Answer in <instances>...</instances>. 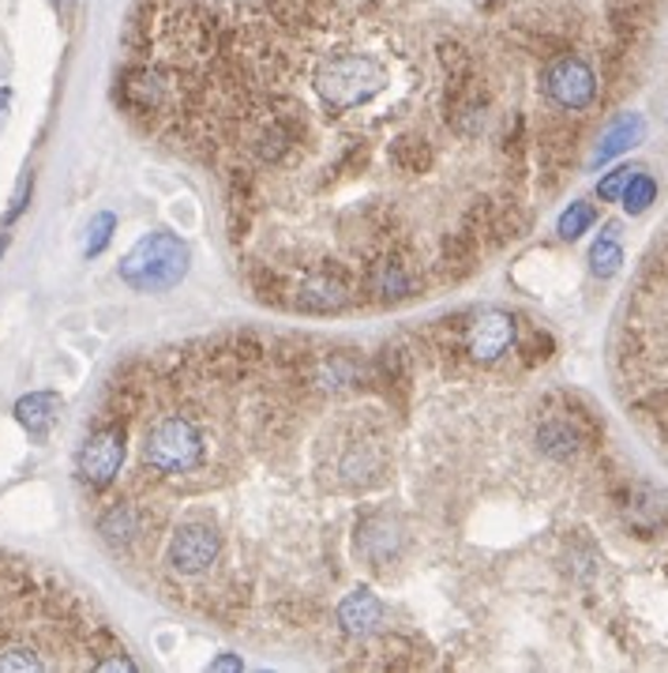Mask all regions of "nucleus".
<instances>
[{"mask_svg":"<svg viewBox=\"0 0 668 673\" xmlns=\"http://www.w3.org/2000/svg\"><path fill=\"white\" fill-rule=\"evenodd\" d=\"M188 271V245L169 230H154L132 245V252L121 260V279L140 294H166L185 279Z\"/></svg>","mask_w":668,"mask_h":673,"instance_id":"obj_1","label":"nucleus"},{"mask_svg":"<svg viewBox=\"0 0 668 673\" xmlns=\"http://www.w3.org/2000/svg\"><path fill=\"white\" fill-rule=\"evenodd\" d=\"M383 87H387V72L364 53H338L316 68V95L335 113H350V109L372 102Z\"/></svg>","mask_w":668,"mask_h":673,"instance_id":"obj_2","label":"nucleus"},{"mask_svg":"<svg viewBox=\"0 0 668 673\" xmlns=\"http://www.w3.org/2000/svg\"><path fill=\"white\" fill-rule=\"evenodd\" d=\"M204 433L188 414H162L143 436V459L151 463V470L166 478L191 475L204 463Z\"/></svg>","mask_w":668,"mask_h":673,"instance_id":"obj_3","label":"nucleus"},{"mask_svg":"<svg viewBox=\"0 0 668 673\" xmlns=\"http://www.w3.org/2000/svg\"><path fill=\"white\" fill-rule=\"evenodd\" d=\"M357 290H361V271L346 268L338 260L308 263V271L289 290V308L308 316H331L353 305Z\"/></svg>","mask_w":668,"mask_h":673,"instance_id":"obj_4","label":"nucleus"},{"mask_svg":"<svg viewBox=\"0 0 668 673\" xmlns=\"http://www.w3.org/2000/svg\"><path fill=\"white\" fill-rule=\"evenodd\" d=\"M361 290L376 305H402L420 294V271L409 245H387V252L361 268Z\"/></svg>","mask_w":668,"mask_h":673,"instance_id":"obj_5","label":"nucleus"},{"mask_svg":"<svg viewBox=\"0 0 668 673\" xmlns=\"http://www.w3.org/2000/svg\"><path fill=\"white\" fill-rule=\"evenodd\" d=\"M117 102L124 106L128 117L151 124L173 109V79L166 72L151 68L146 61L143 65H128L124 76L117 79Z\"/></svg>","mask_w":668,"mask_h":673,"instance_id":"obj_6","label":"nucleus"},{"mask_svg":"<svg viewBox=\"0 0 668 673\" xmlns=\"http://www.w3.org/2000/svg\"><path fill=\"white\" fill-rule=\"evenodd\" d=\"M121 463H124V425L102 422L84 441V448H79L76 470L90 489H106L121 475Z\"/></svg>","mask_w":668,"mask_h":673,"instance_id":"obj_7","label":"nucleus"},{"mask_svg":"<svg viewBox=\"0 0 668 673\" xmlns=\"http://www.w3.org/2000/svg\"><path fill=\"white\" fill-rule=\"evenodd\" d=\"M515 335H518L515 316L503 313V308H484V313H478L470 324H466L462 350L470 354V361H478V366H492V361H500L503 354L515 347Z\"/></svg>","mask_w":668,"mask_h":673,"instance_id":"obj_8","label":"nucleus"},{"mask_svg":"<svg viewBox=\"0 0 668 673\" xmlns=\"http://www.w3.org/2000/svg\"><path fill=\"white\" fill-rule=\"evenodd\" d=\"M545 95L560 109H585L598 98V76H593V68L582 57L560 53L545 68Z\"/></svg>","mask_w":668,"mask_h":673,"instance_id":"obj_9","label":"nucleus"},{"mask_svg":"<svg viewBox=\"0 0 668 673\" xmlns=\"http://www.w3.org/2000/svg\"><path fill=\"white\" fill-rule=\"evenodd\" d=\"M222 553V539L210 523H185L177 527V534L169 539L166 550V565L180 576H199L218 561Z\"/></svg>","mask_w":668,"mask_h":673,"instance_id":"obj_10","label":"nucleus"},{"mask_svg":"<svg viewBox=\"0 0 668 673\" xmlns=\"http://www.w3.org/2000/svg\"><path fill=\"white\" fill-rule=\"evenodd\" d=\"M369 384H376L383 391V399L402 411L409 391H414V354L398 347V343L380 347V354H372L369 361Z\"/></svg>","mask_w":668,"mask_h":673,"instance_id":"obj_11","label":"nucleus"},{"mask_svg":"<svg viewBox=\"0 0 668 673\" xmlns=\"http://www.w3.org/2000/svg\"><path fill=\"white\" fill-rule=\"evenodd\" d=\"M255 211H260V188L249 170H230L226 177V230H230V241L241 245L252 234Z\"/></svg>","mask_w":668,"mask_h":673,"instance_id":"obj_12","label":"nucleus"},{"mask_svg":"<svg viewBox=\"0 0 668 673\" xmlns=\"http://www.w3.org/2000/svg\"><path fill=\"white\" fill-rule=\"evenodd\" d=\"M574 140L579 132L571 124H548L537 135V154H541V177H545V193L560 188V181L567 177V170L574 166Z\"/></svg>","mask_w":668,"mask_h":673,"instance_id":"obj_13","label":"nucleus"},{"mask_svg":"<svg viewBox=\"0 0 668 673\" xmlns=\"http://www.w3.org/2000/svg\"><path fill=\"white\" fill-rule=\"evenodd\" d=\"M338 625H342L346 636L364 640V636H372L383 625V603L369 587H357L342 598V606H338Z\"/></svg>","mask_w":668,"mask_h":673,"instance_id":"obj_14","label":"nucleus"},{"mask_svg":"<svg viewBox=\"0 0 668 673\" xmlns=\"http://www.w3.org/2000/svg\"><path fill=\"white\" fill-rule=\"evenodd\" d=\"M61 411H64V399L57 391H31V395H23L20 403H15V422L31 433L34 444H45V436L53 433Z\"/></svg>","mask_w":668,"mask_h":673,"instance_id":"obj_15","label":"nucleus"},{"mask_svg":"<svg viewBox=\"0 0 668 673\" xmlns=\"http://www.w3.org/2000/svg\"><path fill=\"white\" fill-rule=\"evenodd\" d=\"M436 57H439V65H443V76H447L443 102H451V98H462L466 90L478 87V65H473L470 50H466L462 42L443 39V42L436 45Z\"/></svg>","mask_w":668,"mask_h":673,"instance_id":"obj_16","label":"nucleus"},{"mask_svg":"<svg viewBox=\"0 0 668 673\" xmlns=\"http://www.w3.org/2000/svg\"><path fill=\"white\" fill-rule=\"evenodd\" d=\"M481 263V245L473 238H466V234H451V238L439 241V260H436V271L443 283H462V279H470L473 271H478Z\"/></svg>","mask_w":668,"mask_h":673,"instance_id":"obj_17","label":"nucleus"},{"mask_svg":"<svg viewBox=\"0 0 668 673\" xmlns=\"http://www.w3.org/2000/svg\"><path fill=\"white\" fill-rule=\"evenodd\" d=\"M244 279H249V290L260 297L263 305H274V308H289V290L293 283L282 275L274 263H263V260H252L244 268Z\"/></svg>","mask_w":668,"mask_h":673,"instance_id":"obj_18","label":"nucleus"},{"mask_svg":"<svg viewBox=\"0 0 668 673\" xmlns=\"http://www.w3.org/2000/svg\"><path fill=\"white\" fill-rule=\"evenodd\" d=\"M98 534H102L113 550H128V545L143 534V512L135 504H121V500H117L102 520H98Z\"/></svg>","mask_w":668,"mask_h":673,"instance_id":"obj_19","label":"nucleus"},{"mask_svg":"<svg viewBox=\"0 0 668 673\" xmlns=\"http://www.w3.org/2000/svg\"><path fill=\"white\" fill-rule=\"evenodd\" d=\"M387 154H391V166H395L398 174H428V170H432V162H436L432 143H428L425 135H417V132L395 135Z\"/></svg>","mask_w":668,"mask_h":673,"instance_id":"obj_20","label":"nucleus"},{"mask_svg":"<svg viewBox=\"0 0 668 673\" xmlns=\"http://www.w3.org/2000/svg\"><path fill=\"white\" fill-rule=\"evenodd\" d=\"M357 545L372 561V568H383L395 557V545H398L395 527H391V520H383V515H369V520L357 527Z\"/></svg>","mask_w":668,"mask_h":673,"instance_id":"obj_21","label":"nucleus"},{"mask_svg":"<svg viewBox=\"0 0 668 673\" xmlns=\"http://www.w3.org/2000/svg\"><path fill=\"white\" fill-rule=\"evenodd\" d=\"M643 135H646V121H643V117H638V113H624L605 135H601L598 151H593V166H601V162H609V159H616V154L631 151L638 140H643Z\"/></svg>","mask_w":668,"mask_h":673,"instance_id":"obj_22","label":"nucleus"},{"mask_svg":"<svg viewBox=\"0 0 668 673\" xmlns=\"http://www.w3.org/2000/svg\"><path fill=\"white\" fill-rule=\"evenodd\" d=\"M537 444H541V452H548L552 459H574L582 436L560 411H556V414H548L541 422V430H537Z\"/></svg>","mask_w":668,"mask_h":673,"instance_id":"obj_23","label":"nucleus"},{"mask_svg":"<svg viewBox=\"0 0 668 673\" xmlns=\"http://www.w3.org/2000/svg\"><path fill=\"white\" fill-rule=\"evenodd\" d=\"M593 222H598V207H593L590 199H574V204L560 215V222H556V234H560L563 241H574V238H582Z\"/></svg>","mask_w":668,"mask_h":673,"instance_id":"obj_24","label":"nucleus"},{"mask_svg":"<svg viewBox=\"0 0 668 673\" xmlns=\"http://www.w3.org/2000/svg\"><path fill=\"white\" fill-rule=\"evenodd\" d=\"M620 263H624L620 238H605V234H601V238L593 241V249H590V271L598 279H612L620 271Z\"/></svg>","mask_w":668,"mask_h":673,"instance_id":"obj_25","label":"nucleus"},{"mask_svg":"<svg viewBox=\"0 0 668 673\" xmlns=\"http://www.w3.org/2000/svg\"><path fill=\"white\" fill-rule=\"evenodd\" d=\"M624 207H627V215H643L649 204L657 199V181L646 174V170H638L635 166V174H631L627 181V188H624Z\"/></svg>","mask_w":668,"mask_h":673,"instance_id":"obj_26","label":"nucleus"},{"mask_svg":"<svg viewBox=\"0 0 668 673\" xmlns=\"http://www.w3.org/2000/svg\"><path fill=\"white\" fill-rule=\"evenodd\" d=\"M113 234H117V215L113 211H98L95 218H90V226H87L84 257L87 260L102 257V252L109 249V241H113Z\"/></svg>","mask_w":668,"mask_h":673,"instance_id":"obj_27","label":"nucleus"},{"mask_svg":"<svg viewBox=\"0 0 668 673\" xmlns=\"http://www.w3.org/2000/svg\"><path fill=\"white\" fill-rule=\"evenodd\" d=\"M26 670H45V659L34 648L0 651V673H26Z\"/></svg>","mask_w":668,"mask_h":673,"instance_id":"obj_28","label":"nucleus"},{"mask_svg":"<svg viewBox=\"0 0 668 673\" xmlns=\"http://www.w3.org/2000/svg\"><path fill=\"white\" fill-rule=\"evenodd\" d=\"M369 143H346V151L335 159V174H361L364 166H369Z\"/></svg>","mask_w":668,"mask_h":673,"instance_id":"obj_29","label":"nucleus"},{"mask_svg":"<svg viewBox=\"0 0 668 673\" xmlns=\"http://www.w3.org/2000/svg\"><path fill=\"white\" fill-rule=\"evenodd\" d=\"M31 193H34V174L26 170V174L20 177V185H15V193H12V207H8V215H4V226H12L15 218L26 211V204H31Z\"/></svg>","mask_w":668,"mask_h":673,"instance_id":"obj_30","label":"nucleus"},{"mask_svg":"<svg viewBox=\"0 0 668 673\" xmlns=\"http://www.w3.org/2000/svg\"><path fill=\"white\" fill-rule=\"evenodd\" d=\"M631 174H635V170L631 166H620V170H612V174L601 181L598 185V196L605 199V204H612V199H620L624 196V188H627V181H631Z\"/></svg>","mask_w":668,"mask_h":673,"instance_id":"obj_31","label":"nucleus"},{"mask_svg":"<svg viewBox=\"0 0 668 673\" xmlns=\"http://www.w3.org/2000/svg\"><path fill=\"white\" fill-rule=\"evenodd\" d=\"M548 350H552V339H548V335H537V332H534V343L526 347V366H537V361H545Z\"/></svg>","mask_w":668,"mask_h":673,"instance_id":"obj_32","label":"nucleus"},{"mask_svg":"<svg viewBox=\"0 0 668 673\" xmlns=\"http://www.w3.org/2000/svg\"><path fill=\"white\" fill-rule=\"evenodd\" d=\"M8 106H12V90L0 87V124H4V117H8Z\"/></svg>","mask_w":668,"mask_h":673,"instance_id":"obj_33","label":"nucleus"},{"mask_svg":"<svg viewBox=\"0 0 668 673\" xmlns=\"http://www.w3.org/2000/svg\"><path fill=\"white\" fill-rule=\"evenodd\" d=\"M210 670H241V662H237V659H218V662H210Z\"/></svg>","mask_w":668,"mask_h":673,"instance_id":"obj_34","label":"nucleus"},{"mask_svg":"<svg viewBox=\"0 0 668 673\" xmlns=\"http://www.w3.org/2000/svg\"><path fill=\"white\" fill-rule=\"evenodd\" d=\"M53 4H57V8H61V12H68V8H72V4H76V0H53Z\"/></svg>","mask_w":668,"mask_h":673,"instance_id":"obj_35","label":"nucleus"},{"mask_svg":"<svg viewBox=\"0 0 668 673\" xmlns=\"http://www.w3.org/2000/svg\"><path fill=\"white\" fill-rule=\"evenodd\" d=\"M4 249H8V234H0V257H4Z\"/></svg>","mask_w":668,"mask_h":673,"instance_id":"obj_36","label":"nucleus"},{"mask_svg":"<svg viewBox=\"0 0 668 673\" xmlns=\"http://www.w3.org/2000/svg\"><path fill=\"white\" fill-rule=\"evenodd\" d=\"M180 4H188V0H180Z\"/></svg>","mask_w":668,"mask_h":673,"instance_id":"obj_37","label":"nucleus"}]
</instances>
